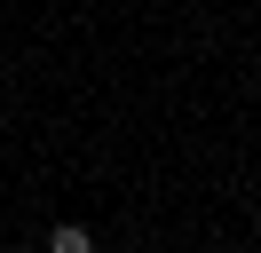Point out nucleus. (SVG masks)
I'll use <instances>...</instances> for the list:
<instances>
[{"label":"nucleus","mask_w":261,"mask_h":253,"mask_svg":"<svg viewBox=\"0 0 261 253\" xmlns=\"http://www.w3.org/2000/svg\"><path fill=\"white\" fill-rule=\"evenodd\" d=\"M48 253H95V230H80V221H56V230H48Z\"/></svg>","instance_id":"nucleus-1"},{"label":"nucleus","mask_w":261,"mask_h":253,"mask_svg":"<svg viewBox=\"0 0 261 253\" xmlns=\"http://www.w3.org/2000/svg\"><path fill=\"white\" fill-rule=\"evenodd\" d=\"M253 230H261V214H253Z\"/></svg>","instance_id":"nucleus-2"},{"label":"nucleus","mask_w":261,"mask_h":253,"mask_svg":"<svg viewBox=\"0 0 261 253\" xmlns=\"http://www.w3.org/2000/svg\"><path fill=\"white\" fill-rule=\"evenodd\" d=\"M190 8H198V0H190Z\"/></svg>","instance_id":"nucleus-3"}]
</instances>
